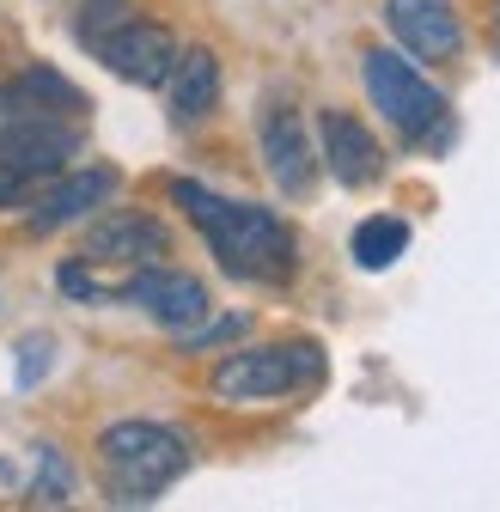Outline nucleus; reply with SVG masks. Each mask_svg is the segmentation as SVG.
Returning <instances> with one entry per match:
<instances>
[{
    "instance_id": "2eb2a0df",
    "label": "nucleus",
    "mask_w": 500,
    "mask_h": 512,
    "mask_svg": "<svg viewBox=\"0 0 500 512\" xmlns=\"http://www.w3.org/2000/svg\"><path fill=\"white\" fill-rule=\"evenodd\" d=\"M354 263L366 269V275H379V269H391L397 256L409 250V226L397 220V214H372V220H360L354 226Z\"/></svg>"
},
{
    "instance_id": "1a4fd4ad",
    "label": "nucleus",
    "mask_w": 500,
    "mask_h": 512,
    "mask_svg": "<svg viewBox=\"0 0 500 512\" xmlns=\"http://www.w3.org/2000/svg\"><path fill=\"white\" fill-rule=\"evenodd\" d=\"M385 25L415 61H452L464 43V25L452 13V0H385Z\"/></svg>"
},
{
    "instance_id": "a211bd4d",
    "label": "nucleus",
    "mask_w": 500,
    "mask_h": 512,
    "mask_svg": "<svg viewBox=\"0 0 500 512\" xmlns=\"http://www.w3.org/2000/svg\"><path fill=\"white\" fill-rule=\"evenodd\" d=\"M49 360H55V342H49V336H25V342H19V384H25V391L49 372Z\"/></svg>"
},
{
    "instance_id": "f3484780",
    "label": "nucleus",
    "mask_w": 500,
    "mask_h": 512,
    "mask_svg": "<svg viewBox=\"0 0 500 512\" xmlns=\"http://www.w3.org/2000/svg\"><path fill=\"white\" fill-rule=\"evenodd\" d=\"M129 19H135V0H86L80 19H74V37H80L86 49H98L116 25H129Z\"/></svg>"
},
{
    "instance_id": "6ab92c4d",
    "label": "nucleus",
    "mask_w": 500,
    "mask_h": 512,
    "mask_svg": "<svg viewBox=\"0 0 500 512\" xmlns=\"http://www.w3.org/2000/svg\"><path fill=\"white\" fill-rule=\"evenodd\" d=\"M250 330V317L238 311V317H220V324H208V330H183V354H196V348H214V342H232V336H244Z\"/></svg>"
},
{
    "instance_id": "dca6fc26",
    "label": "nucleus",
    "mask_w": 500,
    "mask_h": 512,
    "mask_svg": "<svg viewBox=\"0 0 500 512\" xmlns=\"http://www.w3.org/2000/svg\"><path fill=\"white\" fill-rule=\"evenodd\" d=\"M31 464H37V476H25V500H37V506H61V500H74V470L61 464L55 445H37Z\"/></svg>"
},
{
    "instance_id": "f257e3e1",
    "label": "nucleus",
    "mask_w": 500,
    "mask_h": 512,
    "mask_svg": "<svg viewBox=\"0 0 500 512\" xmlns=\"http://www.w3.org/2000/svg\"><path fill=\"white\" fill-rule=\"evenodd\" d=\"M171 196H177L183 214L196 220V232L208 238L214 263H220L226 275L263 281V287H281V281L293 275V263H299L293 232H287L269 208H257V202H226V196H214V189H202V183H190V177H177Z\"/></svg>"
},
{
    "instance_id": "9d476101",
    "label": "nucleus",
    "mask_w": 500,
    "mask_h": 512,
    "mask_svg": "<svg viewBox=\"0 0 500 512\" xmlns=\"http://www.w3.org/2000/svg\"><path fill=\"white\" fill-rule=\"evenodd\" d=\"M116 171L110 165H80L74 177H55L43 183L37 196H31V232H55V226H68V220H86L98 202L116 196Z\"/></svg>"
},
{
    "instance_id": "f8f14e48",
    "label": "nucleus",
    "mask_w": 500,
    "mask_h": 512,
    "mask_svg": "<svg viewBox=\"0 0 500 512\" xmlns=\"http://www.w3.org/2000/svg\"><path fill=\"white\" fill-rule=\"evenodd\" d=\"M318 135H324V165L336 171V183H348V189L379 183L385 153H379V141L366 135V122H354L348 110H324L318 116Z\"/></svg>"
},
{
    "instance_id": "6e6552de",
    "label": "nucleus",
    "mask_w": 500,
    "mask_h": 512,
    "mask_svg": "<svg viewBox=\"0 0 500 512\" xmlns=\"http://www.w3.org/2000/svg\"><path fill=\"white\" fill-rule=\"evenodd\" d=\"M171 250V238H165V226L153 220V214H135V208H122V214H104L92 232H86V244H80V256H92V263H122V269H141V263H159V256Z\"/></svg>"
},
{
    "instance_id": "0eeeda50",
    "label": "nucleus",
    "mask_w": 500,
    "mask_h": 512,
    "mask_svg": "<svg viewBox=\"0 0 500 512\" xmlns=\"http://www.w3.org/2000/svg\"><path fill=\"white\" fill-rule=\"evenodd\" d=\"M122 299H135L153 324L165 330H196L202 317H208V287L196 275H183V269H135L129 287H122Z\"/></svg>"
},
{
    "instance_id": "423d86ee",
    "label": "nucleus",
    "mask_w": 500,
    "mask_h": 512,
    "mask_svg": "<svg viewBox=\"0 0 500 512\" xmlns=\"http://www.w3.org/2000/svg\"><path fill=\"white\" fill-rule=\"evenodd\" d=\"M92 55L104 61L116 80H129V86H165V74L177 68V37L165 25H153V19L135 13L129 25H116Z\"/></svg>"
},
{
    "instance_id": "9b49d317",
    "label": "nucleus",
    "mask_w": 500,
    "mask_h": 512,
    "mask_svg": "<svg viewBox=\"0 0 500 512\" xmlns=\"http://www.w3.org/2000/svg\"><path fill=\"white\" fill-rule=\"evenodd\" d=\"M263 165H269L275 189H287V196H305L311 177H318V153H311L305 122H299L293 104H269L263 110Z\"/></svg>"
},
{
    "instance_id": "7ed1b4c3",
    "label": "nucleus",
    "mask_w": 500,
    "mask_h": 512,
    "mask_svg": "<svg viewBox=\"0 0 500 512\" xmlns=\"http://www.w3.org/2000/svg\"><path fill=\"white\" fill-rule=\"evenodd\" d=\"M311 384H324V348L318 342H275V348H244L214 366V397L220 403H281Z\"/></svg>"
},
{
    "instance_id": "39448f33",
    "label": "nucleus",
    "mask_w": 500,
    "mask_h": 512,
    "mask_svg": "<svg viewBox=\"0 0 500 512\" xmlns=\"http://www.w3.org/2000/svg\"><path fill=\"white\" fill-rule=\"evenodd\" d=\"M74 147H80V135H74L68 116H7L0 122V165L19 171V177L49 183L74 159Z\"/></svg>"
},
{
    "instance_id": "4468645a",
    "label": "nucleus",
    "mask_w": 500,
    "mask_h": 512,
    "mask_svg": "<svg viewBox=\"0 0 500 512\" xmlns=\"http://www.w3.org/2000/svg\"><path fill=\"white\" fill-rule=\"evenodd\" d=\"M0 116H68V122H80L86 98H80V86H68L61 74L31 68V74L0 86Z\"/></svg>"
},
{
    "instance_id": "ddd939ff",
    "label": "nucleus",
    "mask_w": 500,
    "mask_h": 512,
    "mask_svg": "<svg viewBox=\"0 0 500 512\" xmlns=\"http://www.w3.org/2000/svg\"><path fill=\"white\" fill-rule=\"evenodd\" d=\"M165 98H171V122H202L220 104V61L214 49H177V68L165 74Z\"/></svg>"
},
{
    "instance_id": "f03ea898",
    "label": "nucleus",
    "mask_w": 500,
    "mask_h": 512,
    "mask_svg": "<svg viewBox=\"0 0 500 512\" xmlns=\"http://www.w3.org/2000/svg\"><path fill=\"white\" fill-rule=\"evenodd\" d=\"M98 464L116 506H147L190 470V439L159 421H116L98 433Z\"/></svg>"
},
{
    "instance_id": "20e7f679",
    "label": "nucleus",
    "mask_w": 500,
    "mask_h": 512,
    "mask_svg": "<svg viewBox=\"0 0 500 512\" xmlns=\"http://www.w3.org/2000/svg\"><path fill=\"white\" fill-rule=\"evenodd\" d=\"M360 80H366V98L379 104V116L391 128H403L409 141H427V135H446V98L433 80L415 74V61L397 55V49H366L360 55Z\"/></svg>"
}]
</instances>
